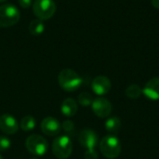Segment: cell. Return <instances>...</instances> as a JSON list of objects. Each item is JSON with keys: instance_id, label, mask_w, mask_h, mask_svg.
<instances>
[{"instance_id": "1", "label": "cell", "mask_w": 159, "mask_h": 159, "mask_svg": "<svg viewBox=\"0 0 159 159\" xmlns=\"http://www.w3.org/2000/svg\"><path fill=\"white\" fill-rule=\"evenodd\" d=\"M58 82L60 87L68 92H73L77 90L82 83L83 80L81 76L72 69H63L60 72L58 76Z\"/></svg>"}, {"instance_id": "2", "label": "cell", "mask_w": 159, "mask_h": 159, "mask_svg": "<svg viewBox=\"0 0 159 159\" xmlns=\"http://www.w3.org/2000/svg\"><path fill=\"white\" fill-rule=\"evenodd\" d=\"M100 150L106 158H116L121 152V143L115 135H106L100 142Z\"/></svg>"}, {"instance_id": "3", "label": "cell", "mask_w": 159, "mask_h": 159, "mask_svg": "<svg viewBox=\"0 0 159 159\" xmlns=\"http://www.w3.org/2000/svg\"><path fill=\"white\" fill-rule=\"evenodd\" d=\"M73 152V143L69 136L56 137L52 143V153L59 159L68 158Z\"/></svg>"}, {"instance_id": "4", "label": "cell", "mask_w": 159, "mask_h": 159, "mask_svg": "<svg viewBox=\"0 0 159 159\" xmlns=\"http://www.w3.org/2000/svg\"><path fill=\"white\" fill-rule=\"evenodd\" d=\"M19 9L12 4L0 6V27H10L15 25L20 20Z\"/></svg>"}, {"instance_id": "5", "label": "cell", "mask_w": 159, "mask_h": 159, "mask_svg": "<svg viewBox=\"0 0 159 159\" xmlns=\"http://www.w3.org/2000/svg\"><path fill=\"white\" fill-rule=\"evenodd\" d=\"M25 146L30 154L37 157L44 156L48 149V141L38 134L30 135L25 142Z\"/></svg>"}, {"instance_id": "6", "label": "cell", "mask_w": 159, "mask_h": 159, "mask_svg": "<svg viewBox=\"0 0 159 159\" xmlns=\"http://www.w3.org/2000/svg\"><path fill=\"white\" fill-rule=\"evenodd\" d=\"M33 11L37 19L48 20L55 14V2L53 0H35L33 4Z\"/></svg>"}, {"instance_id": "7", "label": "cell", "mask_w": 159, "mask_h": 159, "mask_svg": "<svg viewBox=\"0 0 159 159\" xmlns=\"http://www.w3.org/2000/svg\"><path fill=\"white\" fill-rule=\"evenodd\" d=\"M78 140L81 146L86 148L87 151H95V148L99 143L98 135L90 129H83L79 134Z\"/></svg>"}, {"instance_id": "8", "label": "cell", "mask_w": 159, "mask_h": 159, "mask_svg": "<svg viewBox=\"0 0 159 159\" xmlns=\"http://www.w3.org/2000/svg\"><path fill=\"white\" fill-rule=\"evenodd\" d=\"M91 107H92V111L94 112V114L101 118H105L108 117L113 110L112 104L111 102L105 99V98H97L95 100H93L92 103H91Z\"/></svg>"}, {"instance_id": "9", "label": "cell", "mask_w": 159, "mask_h": 159, "mask_svg": "<svg viewBox=\"0 0 159 159\" xmlns=\"http://www.w3.org/2000/svg\"><path fill=\"white\" fill-rule=\"evenodd\" d=\"M17 119L9 114H3L0 116V130L7 135H13L19 130Z\"/></svg>"}, {"instance_id": "10", "label": "cell", "mask_w": 159, "mask_h": 159, "mask_svg": "<svg viewBox=\"0 0 159 159\" xmlns=\"http://www.w3.org/2000/svg\"><path fill=\"white\" fill-rule=\"evenodd\" d=\"M41 130L47 136H57L61 130V125L55 117L48 116L41 122Z\"/></svg>"}, {"instance_id": "11", "label": "cell", "mask_w": 159, "mask_h": 159, "mask_svg": "<svg viewBox=\"0 0 159 159\" xmlns=\"http://www.w3.org/2000/svg\"><path fill=\"white\" fill-rule=\"evenodd\" d=\"M91 89L93 92L99 96L107 94L111 89V81L104 75H99L95 77L91 83Z\"/></svg>"}, {"instance_id": "12", "label": "cell", "mask_w": 159, "mask_h": 159, "mask_svg": "<svg viewBox=\"0 0 159 159\" xmlns=\"http://www.w3.org/2000/svg\"><path fill=\"white\" fill-rule=\"evenodd\" d=\"M143 94L151 101L159 100V77L150 79L143 89Z\"/></svg>"}, {"instance_id": "13", "label": "cell", "mask_w": 159, "mask_h": 159, "mask_svg": "<svg viewBox=\"0 0 159 159\" xmlns=\"http://www.w3.org/2000/svg\"><path fill=\"white\" fill-rule=\"evenodd\" d=\"M78 110V105L77 102L75 99L73 98H66L63 100L61 105V111L63 116L67 117H72L74 116Z\"/></svg>"}, {"instance_id": "14", "label": "cell", "mask_w": 159, "mask_h": 159, "mask_svg": "<svg viewBox=\"0 0 159 159\" xmlns=\"http://www.w3.org/2000/svg\"><path fill=\"white\" fill-rule=\"evenodd\" d=\"M105 129L112 134H116L121 128V120L117 116H113L105 121Z\"/></svg>"}, {"instance_id": "15", "label": "cell", "mask_w": 159, "mask_h": 159, "mask_svg": "<svg viewBox=\"0 0 159 159\" xmlns=\"http://www.w3.org/2000/svg\"><path fill=\"white\" fill-rule=\"evenodd\" d=\"M29 31L33 35H40L45 31V24L39 19L33 20L29 24Z\"/></svg>"}, {"instance_id": "16", "label": "cell", "mask_w": 159, "mask_h": 159, "mask_svg": "<svg viewBox=\"0 0 159 159\" xmlns=\"http://www.w3.org/2000/svg\"><path fill=\"white\" fill-rule=\"evenodd\" d=\"M20 128L23 131H31L36 126V121L34 116H25L21 118L20 122Z\"/></svg>"}, {"instance_id": "17", "label": "cell", "mask_w": 159, "mask_h": 159, "mask_svg": "<svg viewBox=\"0 0 159 159\" xmlns=\"http://www.w3.org/2000/svg\"><path fill=\"white\" fill-rule=\"evenodd\" d=\"M142 94H143V89H141L139 85H136V84H132L129 86L126 89V95L129 98L133 99V100L140 98Z\"/></svg>"}, {"instance_id": "18", "label": "cell", "mask_w": 159, "mask_h": 159, "mask_svg": "<svg viewBox=\"0 0 159 159\" xmlns=\"http://www.w3.org/2000/svg\"><path fill=\"white\" fill-rule=\"evenodd\" d=\"M93 102V97L91 94H89V92H82L79 94L78 96V102L82 105V106H89L91 105Z\"/></svg>"}, {"instance_id": "19", "label": "cell", "mask_w": 159, "mask_h": 159, "mask_svg": "<svg viewBox=\"0 0 159 159\" xmlns=\"http://www.w3.org/2000/svg\"><path fill=\"white\" fill-rule=\"evenodd\" d=\"M11 146L10 140L6 136H0V152H6Z\"/></svg>"}, {"instance_id": "20", "label": "cell", "mask_w": 159, "mask_h": 159, "mask_svg": "<svg viewBox=\"0 0 159 159\" xmlns=\"http://www.w3.org/2000/svg\"><path fill=\"white\" fill-rule=\"evenodd\" d=\"M74 129H75V125H74V123H73L72 121H70V120L64 121V122L62 123V125H61V129H63V131H64V132H67V133L73 131Z\"/></svg>"}, {"instance_id": "21", "label": "cell", "mask_w": 159, "mask_h": 159, "mask_svg": "<svg viewBox=\"0 0 159 159\" xmlns=\"http://www.w3.org/2000/svg\"><path fill=\"white\" fill-rule=\"evenodd\" d=\"M85 159H98V153L95 151H86L84 155Z\"/></svg>"}, {"instance_id": "22", "label": "cell", "mask_w": 159, "mask_h": 159, "mask_svg": "<svg viewBox=\"0 0 159 159\" xmlns=\"http://www.w3.org/2000/svg\"><path fill=\"white\" fill-rule=\"evenodd\" d=\"M19 4L23 8H28L32 5V0H19Z\"/></svg>"}, {"instance_id": "23", "label": "cell", "mask_w": 159, "mask_h": 159, "mask_svg": "<svg viewBox=\"0 0 159 159\" xmlns=\"http://www.w3.org/2000/svg\"><path fill=\"white\" fill-rule=\"evenodd\" d=\"M151 3H152L154 7L159 8V0H151Z\"/></svg>"}, {"instance_id": "24", "label": "cell", "mask_w": 159, "mask_h": 159, "mask_svg": "<svg viewBox=\"0 0 159 159\" xmlns=\"http://www.w3.org/2000/svg\"><path fill=\"white\" fill-rule=\"evenodd\" d=\"M7 0H0V3H4V2H6Z\"/></svg>"}, {"instance_id": "25", "label": "cell", "mask_w": 159, "mask_h": 159, "mask_svg": "<svg viewBox=\"0 0 159 159\" xmlns=\"http://www.w3.org/2000/svg\"><path fill=\"white\" fill-rule=\"evenodd\" d=\"M0 159H3V157H2L1 155H0Z\"/></svg>"}, {"instance_id": "26", "label": "cell", "mask_w": 159, "mask_h": 159, "mask_svg": "<svg viewBox=\"0 0 159 159\" xmlns=\"http://www.w3.org/2000/svg\"><path fill=\"white\" fill-rule=\"evenodd\" d=\"M31 159H36V158H31Z\"/></svg>"}]
</instances>
